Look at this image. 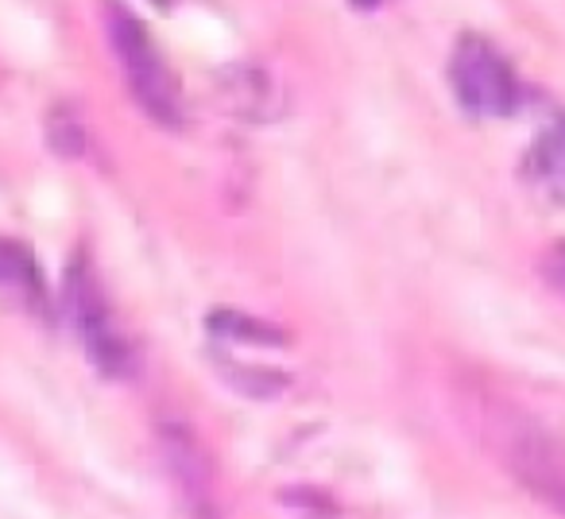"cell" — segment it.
Masks as SVG:
<instances>
[{"label":"cell","mask_w":565,"mask_h":519,"mask_svg":"<svg viewBox=\"0 0 565 519\" xmlns=\"http://www.w3.org/2000/svg\"><path fill=\"white\" fill-rule=\"evenodd\" d=\"M542 272H546V279L557 287V292L565 295V241L554 244V248L546 252V260H542Z\"/></svg>","instance_id":"30bf717a"},{"label":"cell","mask_w":565,"mask_h":519,"mask_svg":"<svg viewBox=\"0 0 565 519\" xmlns=\"http://www.w3.org/2000/svg\"><path fill=\"white\" fill-rule=\"evenodd\" d=\"M349 4H353L356 12H376V9H384L387 0H349Z\"/></svg>","instance_id":"8fae6325"},{"label":"cell","mask_w":565,"mask_h":519,"mask_svg":"<svg viewBox=\"0 0 565 519\" xmlns=\"http://www.w3.org/2000/svg\"><path fill=\"white\" fill-rule=\"evenodd\" d=\"M105 28H109V43L117 51L120 74L132 94V102L148 113L156 125L179 128L182 125V97L179 82H174L171 66H167L163 51L148 35V28L128 12L120 0H105Z\"/></svg>","instance_id":"6da1fadb"},{"label":"cell","mask_w":565,"mask_h":519,"mask_svg":"<svg viewBox=\"0 0 565 519\" xmlns=\"http://www.w3.org/2000/svg\"><path fill=\"white\" fill-rule=\"evenodd\" d=\"M0 292L9 295L12 303H20L28 315L51 318V299L40 260L24 241H12V236H0Z\"/></svg>","instance_id":"277c9868"},{"label":"cell","mask_w":565,"mask_h":519,"mask_svg":"<svg viewBox=\"0 0 565 519\" xmlns=\"http://www.w3.org/2000/svg\"><path fill=\"white\" fill-rule=\"evenodd\" d=\"M523 179L542 202L565 210V117L546 125V133L531 144L523 163Z\"/></svg>","instance_id":"8992f818"},{"label":"cell","mask_w":565,"mask_h":519,"mask_svg":"<svg viewBox=\"0 0 565 519\" xmlns=\"http://www.w3.org/2000/svg\"><path fill=\"white\" fill-rule=\"evenodd\" d=\"M210 330L213 338L221 341H241V346H287V333L279 326H267L259 318H248V315H236V310H217L210 315Z\"/></svg>","instance_id":"ba28073f"},{"label":"cell","mask_w":565,"mask_h":519,"mask_svg":"<svg viewBox=\"0 0 565 519\" xmlns=\"http://www.w3.org/2000/svg\"><path fill=\"white\" fill-rule=\"evenodd\" d=\"M163 454H167V465L179 473L182 485L194 488V492H205V485H210V462H205L202 449H198L194 434L167 426L163 431Z\"/></svg>","instance_id":"52a82bcc"},{"label":"cell","mask_w":565,"mask_h":519,"mask_svg":"<svg viewBox=\"0 0 565 519\" xmlns=\"http://www.w3.org/2000/svg\"><path fill=\"white\" fill-rule=\"evenodd\" d=\"M449 89H454L457 105L469 117L480 120H500L511 117L519 105V78L503 51L492 40L469 32L454 43L449 55Z\"/></svg>","instance_id":"3957f363"},{"label":"cell","mask_w":565,"mask_h":519,"mask_svg":"<svg viewBox=\"0 0 565 519\" xmlns=\"http://www.w3.org/2000/svg\"><path fill=\"white\" fill-rule=\"evenodd\" d=\"M511 469L515 477L531 488L539 500H546L554 511L565 516V457L557 454V446L542 438H523L511 449Z\"/></svg>","instance_id":"5b68a950"},{"label":"cell","mask_w":565,"mask_h":519,"mask_svg":"<svg viewBox=\"0 0 565 519\" xmlns=\"http://www.w3.org/2000/svg\"><path fill=\"white\" fill-rule=\"evenodd\" d=\"M163 4H167V0H163Z\"/></svg>","instance_id":"7c38bea8"},{"label":"cell","mask_w":565,"mask_h":519,"mask_svg":"<svg viewBox=\"0 0 565 519\" xmlns=\"http://www.w3.org/2000/svg\"><path fill=\"white\" fill-rule=\"evenodd\" d=\"M47 140L58 156H82V151H86V133H82L74 113H55V117L47 120Z\"/></svg>","instance_id":"9c48e42d"},{"label":"cell","mask_w":565,"mask_h":519,"mask_svg":"<svg viewBox=\"0 0 565 519\" xmlns=\"http://www.w3.org/2000/svg\"><path fill=\"white\" fill-rule=\"evenodd\" d=\"M63 310L71 318L74 333L86 346L94 369H102L105 377H132V346L125 341V333L113 322V310L102 295L94 268H89L86 252L66 264L63 276Z\"/></svg>","instance_id":"7a4b0ae2"}]
</instances>
